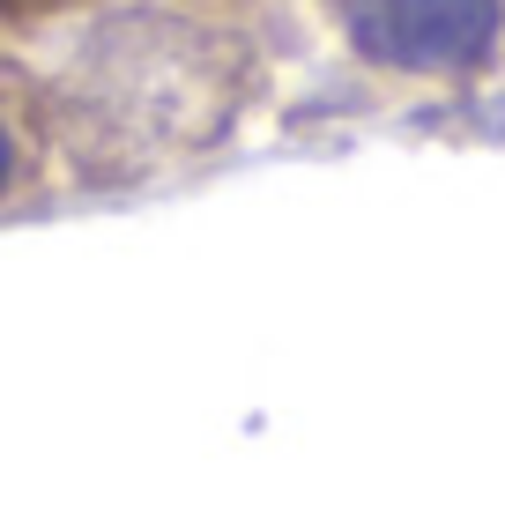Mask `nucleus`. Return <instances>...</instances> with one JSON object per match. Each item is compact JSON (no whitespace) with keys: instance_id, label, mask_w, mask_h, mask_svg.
Instances as JSON below:
<instances>
[{"instance_id":"1","label":"nucleus","mask_w":505,"mask_h":512,"mask_svg":"<svg viewBox=\"0 0 505 512\" xmlns=\"http://www.w3.org/2000/svg\"><path fill=\"white\" fill-rule=\"evenodd\" d=\"M0 75L52 186L134 193L253 127L275 45L246 0H23L0 15Z\"/></svg>"},{"instance_id":"2","label":"nucleus","mask_w":505,"mask_h":512,"mask_svg":"<svg viewBox=\"0 0 505 512\" xmlns=\"http://www.w3.org/2000/svg\"><path fill=\"white\" fill-rule=\"evenodd\" d=\"M342 52L379 75L454 82L505 45V0H320Z\"/></svg>"},{"instance_id":"3","label":"nucleus","mask_w":505,"mask_h":512,"mask_svg":"<svg viewBox=\"0 0 505 512\" xmlns=\"http://www.w3.org/2000/svg\"><path fill=\"white\" fill-rule=\"evenodd\" d=\"M38 186H52L45 149H38V134H30L23 97H15V90H8V75H0V208L23 201V193H38Z\"/></svg>"},{"instance_id":"4","label":"nucleus","mask_w":505,"mask_h":512,"mask_svg":"<svg viewBox=\"0 0 505 512\" xmlns=\"http://www.w3.org/2000/svg\"><path fill=\"white\" fill-rule=\"evenodd\" d=\"M8 8H15V0H0V15H8Z\"/></svg>"},{"instance_id":"5","label":"nucleus","mask_w":505,"mask_h":512,"mask_svg":"<svg viewBox=\"0 0 505 512\" xmlns=\"http://www.w3.org/2000/svg\"><path fill=\"white\" fill-rule=\"evenodd\" d=\"M15 8H23V0H15Z\"/></svg>"}]
</instances>
